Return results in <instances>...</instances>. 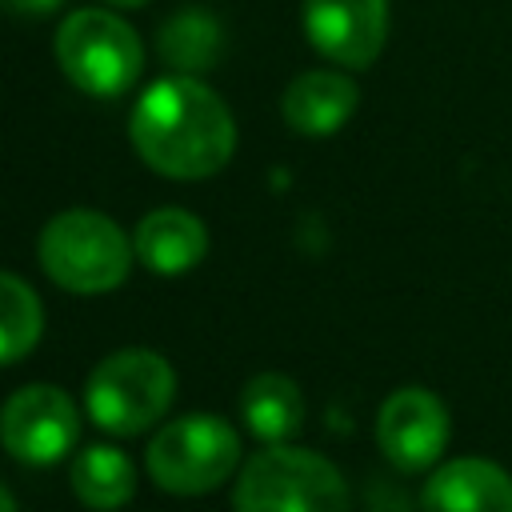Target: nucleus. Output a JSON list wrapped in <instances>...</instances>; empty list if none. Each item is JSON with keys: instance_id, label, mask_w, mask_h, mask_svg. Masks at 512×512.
<instances>
[{"instance_id": "14", "label": "nucleus", "mask_w": 512, "mask_h": 512, "mask_svg": "<svg viewBox=\"0 0 512 512\" xmlns=\"http://www.w3.org/2000/svg\"><path fill=\"white\" fill-rule=\"evenodd\" d=\"M72 496L92 512H116L136 492V468L116 444H88L68 468Z\"/></svg>"}, {"instance_id": "10", "label": "nucleus", "mask_w": 512, "mask_h": 512, "mask_svg": "<svg viewBox=\"0 0 512 512\" xmlns=\"http://www.w3.org/2000/svg\"><path fill=\"white\" fill-rule=\"evenodd\" d=\"M420 512H512V476L496 460L456 456L424 480Z\"/></svg>"}, {"instance_id": "5", "label": "nucleus", "mask_w": 512, "mask_h": 512, "mask_svg": "<svg viewBox=\"0 0 512 512\" xmlns=\"http://www.w3.org/2000/svg\"><path fill=\"white\" fill-rule=\"evenodd\" d=\"M240 464V436L228 420L212 412H188L148 440L144 468L156 488L172 496H204L220 488Z\"/></svg>"}, {"instance_id": "13", "label": "nucleus", "mask_w": 512, "mask_h": 512, "mask_svg": "<svg viewBox=\"0 0 512 512\" xmlns=\"http://www.w3.org/2000/svg\"><path fill=\"white\" fill-rule=\"evenodd\" d=\"M244 428L264 444H292L304 428V392L284 372H260L240 392Z\"/></svg>"}, {"instance_id": "3", "label": "nucleus", "mask_w": 512, "mask_h": 512, "mask_svg": "<svg viewBox=\"0 0 512 512\" xmlns=\"http://www.w3.org/2000/svg\"><path fill=\"white\" fill-rule=\"evenodd\" d=\"M136 248L120 224L92 208L56 212L40 232V268L76 296H100L124 284Z\"/></svg>"}, {"instance_id": "17", "label": "nucleus", "mask_w": 512, "mask_h": 512, "mask_svg": "<svg viewBox=\"0 0 512 512\" xmlns=\"http://www.w3.org/2000/svg\"><path fill=\"white\" fill-rule=\"evenodd\" d=\"M64 0H0V8L8 12H20V16H44V12H56Z\"/></svg>"}, {"instance_id": "16", "label": "nucleus", "mask_w": 512, "mask_h": 512, "mask_svg": "<svg viewBox=\"0 0 512 512\" xmlns=\"http://www.w3.org/2000/svg\"><path fill=\"white\" fill-rule=\"evenodd\" d=\"M44 332V304L28 280L0 272V364L24 360Z\"/></svg>"}, {"instance_id": "19", "label": "nucleus", "mask_w": 512, "mask_h": 512, "mask_svg": "<svg viewBox=\"0 0 512 512\" xmlns=\"http://www.w3.org/2000/svg\"><path fill=\"white\" fill-rule=\"evenodd\" d=\"M108 4H116V8H140V4H148V0H108Z\"/></svg>"}, {"instance_id": "8", "label": "nucleus", "mask_w": 512, "mask_h": 512, "mask_svg": "<svg viewBox=\"0 0 512 512\" xmlns=\"http://www.w3.org/2000/svg\"><path fill=\"white\" fill-rule=\"evenodd\" d=\"M448 436H452L448 408L428 388L416 384L396 388L376 412V444L384 460L400 472H428L432 464H440Z\"/></svg>"}, {"instance_id": "2", "label": "nucleus", "mask_w": 512, "mask_h": 512, "mask_svg": "<svg viewBox=\"0 0 512 512\" xmlns=\"http://www.w3.org/2000/svg\"><path fill=\"white\" fill-rule=\"evenodd\" d=\"M236 512H352L340 468L300 444H264L244 460L236 488Z\"/></svg>"}, {"instance_id": "11", "label": "nucleus", "mask_w": 512, "mask_h": 512, "mask_svg": "<svg viewBox=\"0 0 512 512\" xmlns=\"http://www.w3.org/2000/svg\"><path fill=\"white\" fill-rule=\"evenodd\" d=\"M356 100H360V88L352 76L336 68H312L284 88L280 112L288 128L300 136H332L348 124V116L356 112Z\"/></svg>"}, {"instance_id": "1", "label": "nucleus", "mask_w": 512, "mask_h": 512, "mask_svg": "<svg viewBox=\"0 0 512 512\" xmlns=\"http://www.w3.org/2000/svg\"><path fill=\"white\" fill-rule=\"evenodd\" d=\"M128 140L152 172L168 180H204L232 160L236 120L208 84L176 72L144 88L128 120Z\"/></svg>"}, {"instance_id": "9", "label": "nucleus", "mask_w": 512, "mask_h": 512, "mask_svg": "<svg viewBox=\"0 0 512 512\" xmlns=\"http://www.w3.org/2000/svg\"><path fill=\"white\" fill-rule=\"evenodd\" d=\"M308 44L344 68H368L388 40V0H304Z\"/></svg>"}, {"instance_id": "18", "label": "nucleus", "mask_w": 512, "mask_h": 512, "mask_svg": "<svg viewBox=\"0 0 512 512\" xmlns=\"http://www.w3.org/2000/svg\"><path fill=\"white\" fill-rule=\"evenodd\" d=\"M0 512H20V508H16V496H12L4 484H0Z\"/></svg>"}, {"instance_id": "12", "label": "nucleus", "mask_w": 512, "mask_h": 512, "mask_svg": "<svg viewBox=\"0 0 512 512\" xmlns=\"http://www.w3.org/2000/svg\"><path fill=\"white\" fill-rule=\"evenodd\" d=\"M136 260L156 272V276H180L188 268H196L208 252V232L200 224V216L184 212V208H156L136 224L132 236Z\"/></svg>"}, {"instance_id": "4", "label": "nucleus", "mask_w": 512, "mask_h": 512, "mask_svg": "<svg viewBox=\"0 0 512 512\" xmlns=\"http://www.w3.org/2000/svg\"><path fill=\"white\" fill-rule=\"evenodd\" d=\"M176 400V372L152 348L108 352L84 380V412L108 436H136L160 424Z\"/></svg>"}, {"instance_id": "7", "label": "nucleus", "mask_w": 512, "mask_h": 512, "mask_svg": "<svg viewBox=\"0 0 512 512\" xmlns=\"http://www.w3.org/2000/svg\"><path fill=\"white\" fill-rule=\"evenodd\" d=\"M80 440V412L56 384H24L0 404V444L16 464L52 468Z\"/></svg>"}, {"instance_id": "6", "label": "nucleus", "mask_w": 512, "mask_h": 512, "mask_svg": "<svg viewBox=\"0 0 512 512\" xmlns=\"http://www.w3.org/2000/svg\"><path fill=\"white\" fill-rule=\"evenodd\" d=\"M56 64L84 96H120L144 68V44L108 8H76L56 28Z\"/></svg>"}, {"instance_id": "15", "label": "nucleus", "mask_w": 512, "mask_h": 512, "mask_svg": "<svg viewBox=\"0 0 512 512\" xmlns=\"http://www.w3.org/2000/svg\"><path fill=\"white\" fill-rule=\"evenodd\" d=\"M220 44H224L220 40V24L204 8H184V12L168 16V24L156 36L160 56L184 76L208 72L216 64V56H220Z\"/></svg>"}]
</instances>
